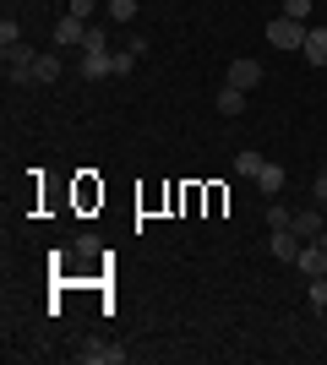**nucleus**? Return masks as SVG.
<instances>
[{"label":"nucleus","mask_w":327,"mask_h":365,"mask_svg":"<svg viewBox=\"0 0 327 365\" xmlns=\"http://www.w3.org/2000/svg\"><path fill=\"white\" fill-rule=\"evenodd\" d=\"M306 33H311V22H295V16H273L267 22V44L273 49H306Z\"/></svg>","instance_id":"1"},{"label":"nucleus","mask_w":327,"mask_h":365,"mask_svg":"<svg viewBox=\"0 0 327 365\" xmlns=\"http://www.w3.org/2000/svg\"><path fill=\"white\" fill-rule=\"evenodd\" d=\"M33 61H38V49H28V44H11V49H6V76H11V88L33 82Z\"/></svg>","instance_id":"2"},{"label":"nucleus","mask_w":327,"mask_h":365,"mask_svg":"<svg viewBox=\"0 0 327 365\" xmlns=\"http://www.w3.org/2000/svg\"><path fill=\"white\" fill-rule=\"evenodd\" d=\"M77 360H82V365H125L131 354H125L120 344H98V338H88V344L77 349Z\"/></svg>","instance_id":"3"},{"label":"nucleus","mask_w":327,"mask_h":365,"mask_svg":"<svg viewBox=\"0 0 327 365\" xmlns=\"http://www.w3.org/2000/svg\"><path fill=\"white\" fill-rule=\"evenodd\" d=\"M77 71L88 76V82H104V76H115V49H82Z\"/></svg>","instance_id":"4"},{"label":"nucleus","mask_w":327,"mask_h":365,"mask_svg":"<svg viewBox=\"0 0 327 365\" xmlns=\"http://www.w3.org/2000/svg\"><path fill=\"white\" fill-rule=\"evenodd\" d=\"M229 88H240V93H251L256 82H262V61H251V55H240V61H229V76H224Z\"/></svg>","instance_id":"5"},{"label":"nucleus","mask_w":327,"mask_h":365,"mask_svg":"<svg viewBox=\"0 0 327 365\" xmlns=\"http://www.w3.org/2000/svg\"><path fill=\"white\" fill-rule=\"evenodd\" d=\"M295 267H300L306 278L327 273V245H322V240H306V245H300V257H295Z\"/></svg>","instance_id":"6"},{"label":"nucleus","mask_w":327,"mask_h":365,"mask_svg":"<svg viewBox=\"0 0 327 365\" xmlns=\"http://www.w3.org/2000/svg\"><path fill=\"white\" fill-rule=\"evenodd\" d=\"M289 229H295V240H322V207H306V213H295L289 218Z\"/></svg>","instance_id":"7"},{"label":"nucleus","mask_w":327,"mask_h":365,"mask_svg":"<svg viewBox=\"0 0 327 365\" xmlns=\"http://www.w3.org/2000/svg\"><path fill=\"white\" fill-rule=\"evenodd\" d=\"M300 245H306V240H295V229H273V235H267V251H273L279 262H295Z\"/></svg>","instance_id":"8"},{"label":"nucleus","mask_w":327,"mask_h":365,"mask_svg":"<svg viewBox=\"0 0 327 365\" xmlns=\"http://www.w3.org/2000/svg\"><path fill=\"white\" fill-rule=\"evenodd\" d=\"M82 38H88V22H82V16H71V11H66L61 22H55V44H82Z\"/></svg>","instance_id":"9"},{"label":"nucleus","mask_w":327,"mask_h":365,"mask_svg":"<svg viewBox=\"0 0 327 365\" xmlns=\"http://www.w3.org/2000/svg\"><path fill=\"white\" fill-rule=\"evenodd\" d=\"M213 104H218V115H229V120H234V115H246V93H240V88H229V82H224V88H218V98H213Z\"/></svg>","instance_id":"10"},{"label":"nucleus","mask_w":327,"mask_h":365,"mask_svg":"<svg viewBox=\"0 0 327 365\" xmlns=\"http://www.w3.org/2000/svg\"><path fill=\"white\" fill-rule=\"evenodd\" d=\"M256 191L273 202V197L284 191V169H279V164H262V169H256Z\"/></svg>","instance_id":"11"},{"label":"nucleus","mask_w":327,"mask_h":365,"mask_svg":"<svg viewBox=\"0 0 327 365\" xmlns=\"http://www.w3.org/2000/svg\"><path fill=\"white\" fill-rule=\"evenodd\" d=\"M311 66H327V28H311L306 33V49H300Z\"/></svg>","instance_id":"12"},{"label":"nucleus","mask_w":327,"mask_h":365,"mask_svg":"<svg viewBox=\"0 0 327 365\" xmlns=\"http://www.w3.org/2000/svg\"><path fill=\"white\" fill-rule=\"evenodd\" d=\"M61 76V55H38L33 61V82H55Z\"/></svg>","instance_id":"13"},{"label":"nucleus","mask_w":327,"mask_h":365,"mask_svg":"<svg viewBox=\"0 0 327 365\" xmlns=\"http://www.w3.org/2000/svg\"><path fill=\"white\" fill-rule=\"evenodd\" d=\"M262 164H267L262 153H256V148H246L240 158H234V175H251V180H256V169H262Z\"/></svg>","instance_id":"14"},{"label":"nucleus","mask_w":327,"mask_h":365,"mask_svg":"<svg viewBox=\"0 0 327 365\" xmlns=\"http://www.w3.org/2000/svg\"><path fill=\"white\" fill-rule=\"evenodd\" d=\"M104 16L109 22H131V16H137V0H104Z\"/></svg>","instance_id":"15"},{"label":"nucleus","mask_w":327,"mask_h":365,"mask_svg":"<svg viewBox=\"0 0 327 365\" xmlns=\"http://www.w3.org/2000/svg\"><path fill=\"white\" fill-rule=\"evenodd\" d=\"M289 218H295V213H289V207H284L279 197L267 202V229H289Z\"/></svg>","instance_id":"16"},{"label":"nucleus","mask_w":327,"mask_h":365,"mask_svg":"<svg viewBox=\"0 0 327 365\" xmlns=\"http://www.w3.org/2000/svg\"><path fill=\"white\" fill-rule=\"evenodd\" d=\"M316 0H284V16H295V22H311Z\"/></svg>","instance_id":"17"},{"label":"nucleus","mask_w":327,"mask_h":365,"mask_svg":"<svg viewBox=\"0 0 327 365\" xmlns=\"http://www.w3.org/2000/svg\"><path fill=\"white\" fill-rule=\"evenodd\" d=\"M82 49H109V33L98 28V22H88V38H82Z\"/></svg>","instance_id":"18"},{"label":"nucleus","mask_w":327,"mask_h":365,"mask_svg":"<svg viewBox=\"0 0 327 365\" xmlns=\"http://www.w3.org/2000/svg\"><path fill=\"white\" fill-rule=\"evenodd\" d=\"M11 44H22V28L6 16V22H0V49H11Z\"/></svg>","instance_id":"19"},{"label":"nucleus","mask_w":327,"mask_h":365,"mask_svg":"<svg viewBox=\"0 0 327 365\" xmlns=\"http://www.w3.org/2000/svg\"><path fill=\"white\" fill-rule=\"evenodd\" d=\"M311 202H316V207H327V164L316 169V180H311Z\"/></svg>","instance_id":"20"},{"label":"nucleus","mask_w":327,"mask_h":365,"mask_svg":"<svg viewBox=\"0 0 327 365\" xmlns=\"http://www.w3.org/2000/svg\"><path fill=\"white\" fill-rule=\"evenodd\" d=\"M311 305H316V311L327 305V273H316V278H311Z\"/></svg>","instance_id":"21"},{"label":"nucleus","mask_w":327,"mask_h":365,"mask_svg":"<svg viewBox=\"0 0 327 365\" xmlns=\"http://www.w3.org/2000/svg\"><path fill=\"white\" fill-rule=\"evenodd\" d=\"M93 11H98V0H71V16H82V22H93Z\"/></svg>","instance_id":"22"},{"label":"nucleus","mask_w":327,"mask_h":365,"mask_svg":"<svg viewBox=\"0 0 327 365\" xmlns=\"http://www.w3.org/2000/svg\"><path fill=\"white\" fill-rule=\"evenodd\" d=\"M322 245H327V229H322Z\"/></svg>","instance_id":"23"},{"label":"nucleus","mask_w":327,"mask_h":365,"mask_svg":"<svg viewBox=\"0 0 327 365\" xmlns=\"http://www.w3.org/2000/svg\"><path fill=\"white\" fill-rule=\"evenodd\" d=\"M322 28H327V22H322Z\"/></svg>","instance_id":"24"},{"label":"nucleus","mask_w":327,"mask_h":365,"mask_svg":"<svg viewBox=\"0 0 327 365\" xmlns=\"http://www.w3.org/2000/svg\"><path fill=\"white\" fill-rule=\"evenodd\" d=\"M322 349H327V344H322Z\"/></svg>","instance_id":"25"}]
</instances>
